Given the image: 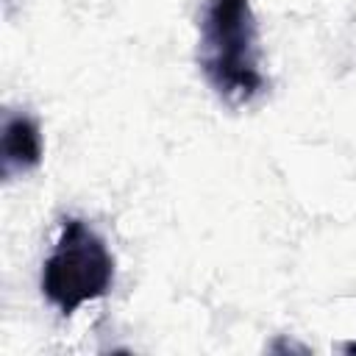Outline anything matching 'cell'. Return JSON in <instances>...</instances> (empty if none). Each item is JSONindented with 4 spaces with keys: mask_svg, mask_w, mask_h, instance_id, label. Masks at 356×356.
I'll list each match as a JSON object with an SVG mask.
<instances>
[{
    "mask_svg": "<svg viewBox=\"0 0 356 356\" xmlns=\"http://www.w3.org/2000/svg\"><path fill=\"white\" fill-rule=\"evenodd\" d=\"M42 128L28 111H6L0 134V172L3 181H17L42 164Z\"/></svg>",
    "mask_w": 356,
    "mask_h": 356,
    "instance_id": "3",
    "label": "cell"
},
{
    "mask_svg": "<svg viewBox=\"0 0 356 356\" xmlns=\"http://www.w3.org/2000/svg\"><path fill=\"white\" fill-rule=\"evenodd\" d=\"M197 67L217 100L231 108L250 106L270 89L261 70L259 19L250 0H206Z\"/></svg>",
    "mask_w": 356,
    "mask_h": 356,
    "instance_id": "1",
    "label": "cell"
},
{
    "mask_svg": "<svg viewBox=\"0 0 356 356\" xmlns=\"http://www.w3.org/2000/svg\"><path fill=\"white\" fill-rule=\"evenodd\" d=\"M114 284V256L106 239L81 217L61 220L58 239L42 264V295L64 317L100 300Z\"/></svg>",
    "mask_w": 356,
    "mask_h": 356,
    "instance_id": "2",
    "label": "cell"
}]
</instances>
